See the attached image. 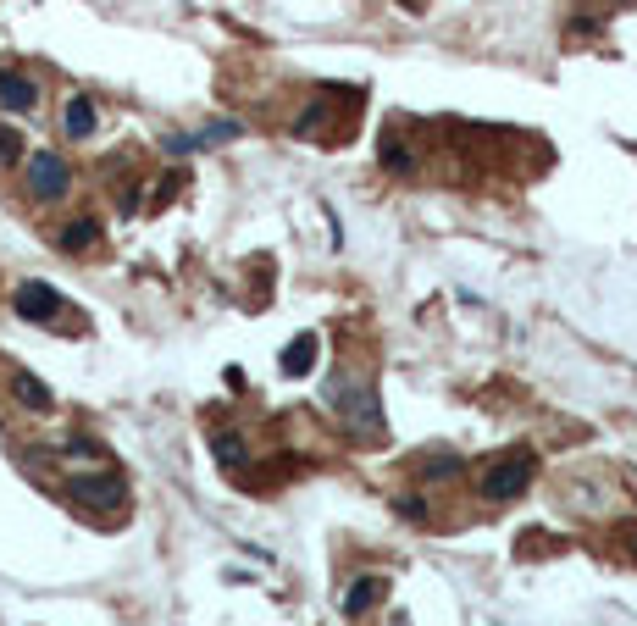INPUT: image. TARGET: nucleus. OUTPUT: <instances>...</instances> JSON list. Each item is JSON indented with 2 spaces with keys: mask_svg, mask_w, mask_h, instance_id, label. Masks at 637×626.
<instances>
[{
  "mask_svg": "<svg viewBox=\"0 0 637 626\" xmlns=\"http://www.w3.org/2000/svg\"><path fill=\"white\" fill-rule=\"evenodd\" d=\"M67 455H78V460H95V455H100V444H89V438H73V444H67Z\"/></svg>",
  "mask_w": 637,
  "mask_h": 626,
  "instance_id": "17",
  "label": "nucleus"
},
{
  "mask_svg": "<svg viewBox=\"0 0 637 626\" xmlns=\"http://www.w3.org/2000/svg\"><path fill=\"white\" fill-rule=\"evenodd\" d=\"M12 305H17V316H23V322H50V316L61 311V294L50 289V283H39V277H28V283H17Z\"/></svg>",
  "mask_w": 637,
  "mask_h": 626,
  "instance_id": "4",
  "label": "nucleus"
},
{
  "mask_svg": "<svg viewBox=\"0 0 637 626\" xmlns=\"http://www.w3.org/2000/svg\"><path fill=\"white\" fill-rule=\"evenodd\" d=\"M39 106V84L28 73H17V67H6V73H0V111H17V117H23V111H34Z\"/></svg>",
  "mask_w": 637,
  "mask_h": 626,
  "instance_id": "7",
  "label": "nucleus"
},
{
  "mask_svg": "<svg viewBox=\"0 0 637 626\" xmlns=\"http://www.w3.org/2000/svg\"><path fill=\"white\" fill-rule=\"evenodd\" d=\"M421 471H427V482H444V477H460V471H466V460H460V455H433Z\"/></svg>",
  "mask_w": 637,
  "mask_h": 626,
  "instance_id": "14",
  "label": "nucleus"
},
{
  "mask_svg": "<svg viewBox=\"0 0 637 626\" xmlns=\"http://www.w3.org/2000/svg\"><path fill=\"white\" fill-rule=\"evenodd\" d=\"M67 183H73V172H67V161L56 150H34L28 156V194L34 200H56V194H67Z\"/></svg>",
  "mask_w": 637,
  "mask_h": 626,
  "instance_id": "3",
  "label": "nucleus"
},
{
  "mask_svg": "<svg viewBox=\"0 0 637 626\" xmlns=\"http://www.w3.org/2000/svg\"><path fill=\"white\" fill-rule=\"evenodd\" d=\"M12 394L23 410H34V416H45V410H56V394H50L45 383H39L34 372H12Z\"/></svg>",
  "mask_w": 637,
  "mask_h": 626,
  "instance_id": "8",
  "label": "nucleus"
},
{
  "mask_svg": "<svg viewBox=\"0 0 637 626\" xmlns=\"http://www.w3.org/2000/svg\"><path fill=\"white\" fill-rule=\"evenodd\" d=\"M228 139H239V122H211V128H200V133H167L161 145H167L172 156H189V150H211V145H228Z\"/></svg>",
  "mask_w": 637,
  "mask_h": 626,
  "instance_id": "6",
  "label": "nucleus"
},
{
  "mask_svg": "<svg viewBox=\"0 0 637 626\" xmlns=\"http://www.w3.org/2000/svg\"><path fill=\"white\" fill-rule=\"evenodd\" d=\"M316 350H322V338H316V333H300L289 350H283V361H277V366H283V377H305V372L316 366Z\"/></svg>",
  "mask_w": 637,
  "mask_h": 626,
  "instance_id": "9",
  "label": "nucleus"
},
{
  "mask_svg": "<svg viewBox=\"0 0 637 626\" xmlns=\"http://www.w3.org/2000/svg\"><path fill=\"white\" fill-rule=\"evenodd\" d=\"M95 239H100V222H95V217H73L67 228L56 233V244H61V250H73V255H78V250H89Z\"/></svg>",
  "mask_w": 637,
  "mask_h": 626,
  "instance_id": "12",
  "label": "nucleus"
},
{
  "mask_svg": "<svg viewBox=\"0 0 637 626\" xmlns=\"http://www.w3.org/2000/svg\"><path fill=\"white\" fill-rule=\"evenodd\" d=\"M178 183H183V178H178V172H167V178H161V189H156V205H167V200H172V194H178Z\"/></svg>",
  "mask_w": 637,
  "mask_h": 626,
  "instance_id": "18",
  "label": "nucleus"
},
{
  "mask_svg": "<svg viewBox=\"0 0 637 626\" xmlns=\"http://www.w3.org/2000/svg\"><path fill=\"white\" fill-rule=\"evenodd\" d=\"M211 449H217V466H228V471H239L244 455H250L239 433H217V438H211Z\"/></svg>",
  "mask_w": 637,
  "mask_h": 626,
  "instance_id": "13",
  "label": "nucleus"
},
{
  "mask_svg": "<svg viewBox=\"0 0 637 626\" xmlns=\"http://www.w3.org/2000/svg\"><path fill=\"white\" fill-rule=\"evenodd\" d=\"M377 599H383V582H377V577H355V582H349V593H344V615H366Z\"/></svg>",
  "mask_w": 637,
  "mask_h": 626,
  "instance_id": "11",
  "label": "nucleus"
},
{
  "mask_svg": "<svg viewBox=\"0 0 637 626\" xmlns=\"http://www.w3.org/2000/svg\"><path fill=\"white\" fill-rule=\"evenodd\" d=\"M327 405H333V416L355 438H377V433H383V399H377L372 383H338V377H333Z\"/></svg>",
  "mask_w": 637,
  "mask_h": 626,
  "instance_id": "1",
  "label": "nucleus"
},
{
  "mask_svg": "<svg viewBox=\"0 0 637 626\" xmlns=\"http://www.w3.org/2000/svg\"><path fill=\"white\" fill-rule=\"evenodd\" d=\"M67 494L78 499V505H100V510H111V505H122V477H67Z\"/></svg>",
  "mask_w": 637,
  "mask_h": 626,
  "instance_id": "5",
  "label": "nucleus"
},
{
  "mask_svg": "<svg viewBox=\"0 0 637 626\" xmlns=\"http://www.w3.org/2000/svg\"><path fill=\"white\" fill-rule=\"evenodd\" d=\"M0 161H23V133L0 122Z\"/></svg>",
  "mask_w": 637,
  "mask_h": 626,
  "instance_id": "16",
  "label": "nucleus"
},
{
  "mask_svg": "<svg viewBox=\"0 0 637 626\" xmlns=\"http://www.w3.org/2000/svg\"><path fill=\"white\" fill-rule=\"evenodd\" d=\"M377 156H383L388 172H410V150L399 145V139H383V145H377Z\"/></svg>",
  "mask_w": 637,
  "mask_h": 626,
  "instance_id": "15",
  "label": "nucleus"
},
{
  "mask_svg": "<svg viewBox=\"0 0 637 626\" xmlns=\"http://www.w3.org/2000/svg\"><path fill=\"white\" fill-rule=\"evenodd\" d=\"M61 122H67V139H89V133H95V100L73 95V100H67V111H61Z\"/></svg>",
  "mask_w": 637,
  "mask_h": 626,
  "instance_id": "10",
  "label": "nucleus"
},
{
  "mask_svg": "<svg viewBox=\"0 0 637 626\" xmlns=\"http://www.w3.org/2000/svg\"><path fill=\"white\" fill-rule=\"evenodd\" d=\"M532 471H538V455H510V460H499V466H488L482 471V499H493V505L516 499L532 482Z\"/></svg>",
  "mask_w": 637,
  "mask_h": 626,
  "instance_id": "2",
  "label": "nucleus"
},
{
  "mask_svg": "<svg viewBox=\"0 0 637 626\" xmlns=\"http://www.w3.org/2000/svg\"><path fill=\"white\" fill-rule=\"evenodd\" d=\"M632 549H637V543H632Z\"/></svg>",
  "mask_w": 637,
  "mask_h": 626,
  "instance_id": "19",
  "label": "nucleus"
}]
</instances>
